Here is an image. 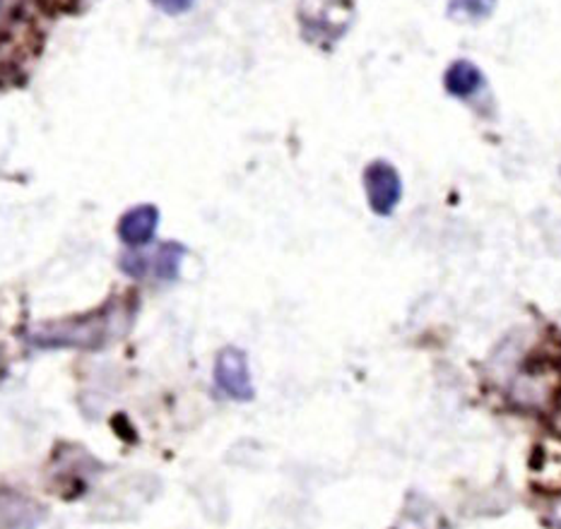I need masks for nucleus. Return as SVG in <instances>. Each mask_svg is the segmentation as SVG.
I'll use <instances>...</instances> for the list:
<instances>
[{"label":"nucleus","instance_id":"6","mask_svg":"<svg viewBox=\"0 0 561 529\" xmlns=\"http://www.w3.org/2000/svg\"><path fill=\"white\" fill-rule=\"evenodd\" d=\"M496 8V0H450L448 12L454 18L478 22L490 18Z\"/></svg>","mask_w":561,"mask_h":529},{"label":"nucleus","instance_id":"1","mask_svg":"<svg viewBox=\"0 0 561 529\" xmlns=\"http://www.w3.org/2000/svg\"><path fill=\"white\" fill-rule=\"evenodd\" d=\"M215 386L227 398L237 402H251L255 398L249 356L237 347H225L215 359Z\"/></svg>","mask_w":561,"mask_h":529},{"label":"nucleus","instance_id":"5","mask_svg":"<svg viewBox=\"0 0 561 529\" xmlns=\"http://www.w3.org/2000/svg\"><path fill=\"white\" fill-rule=\"evenodd\" d=\"M186 249L181 243H164L154 255V273L160 279H176L181 261H184Z\"/></svg>","mask_w":561,"mask_h":529},{"label":"nucleus","instance_id":"4","mask_svg":"<svg viewBox=\"0 0 561 529\" xmlns=\"http://www.w3.org/2000/svg\"><path fill=\"white\" fill-rule=\"evenodd\" d=\"M482 82L484 80H482L480 68L470 64V60H456L444 76L446 92L450 96H458V100H468V96H472L482 88Z\"/></svg>","mask_w":561,"mask_h":529},{"label":"nucleus","instance_id":"2","mask_svg":"<svg viewBox=\"0 0 561 529\" xmlns=\"http://www.w3.org/2000/svg\"><path fill=\"white\" fill-rule=\"evenodd\" d=\"M364 193H367V200L371 212L378 217H388L396 212L402 198V181L393 164L388 162H371L364 169Z\"/></svg>","mask_w":561,"mask_h":529},{"label":"nucleus","instance_id":"3","mask_svg":"<svg viewBox=\"0 0 561 529\" xmlns=\"http://www.w3.org/2000/svg\"><path fill=\"white\" fill-rule=\"evenodd\" d=\"M157 225H160V210L154 205H138L124 212L116 231L118 239L130 249H140V245H148L154 239Z\"/></svg>","mask_w":561,"mask_h":529},{"label":"nucleus","instance_id":"7","mask_svg":"<svg viewBox=\"0 0 561 529\" xmlns=\"http://www.w3.org/2000/svg\"><path fill=\"white\" fill-rule=\"evenodd\" d=\"M152 3L164 10L167 15H181V12H186L193 5V0H152Z\"/></svg>","mask_w":561,"mask_h":529}]
</instances>
